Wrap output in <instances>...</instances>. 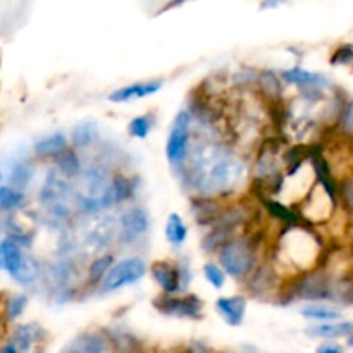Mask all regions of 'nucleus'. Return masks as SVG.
<instances>
[{
  "label": "nucleus",
  "instance_id": "obj_1",
  "mask_svg": "<svg viewBox=\"0 0 353 353\" xmlns=\"http://www.w3.org/2000/svg\"><path fill=\"white\" fill-rule=\"evenodd\" d=\"M76 202L85 212H99L114 205L112 178L105 169L93 165L79 176V188L74 192Z\"/></svg>",
  "mask_w": 353,
  "mask_h": 353
},
{
  "label": "nucleus",
  "instance_id": "obj_2",
  "mask_svg": "<svg viewBox=\"0 0 353 353\" xmlns=\"http://www.w3.org/2000/svg\"><path fill=\"white\" fill-rule=\"evenodd\" d=\"M219 262L231 278H248L255 269V245L248 238H233L221 248Z\"/></svg>",
  "mask_w": 353,
  "mask_h": 353
},
{
  "label": "nucleus",
  "instance_id": "obj_3",
  "mask_svg": "<svg viewBox=\"0 0 353 353\" xmlns=\"http://www.w3.org/2000/svg\"><path fill=\"white\" fill-rule=\"evenodd\" d=\"M286 295V302L293 300H309V302H317V300H330L334 296V288L331 285L330 278L324 272H307V274L299 276V278L290 281V288L283 292Z\"/></svg>",
  "mask_w": 353,
  "mask_h": 353
},
{
  "label": "nucleus",
  "instance_id": "obj_4",
  "mask_svg": "<svg viewBox=\"0 0 353 353\" xmlns=\"http://www.w3.org/2000/svg\"><path fill=\"white\" fill-rule=\"evenodd\" d=\"M190 134H192V114L190 110H179L172 121L165 143V157L174 168L181 169L188 159Z\"/></svg>",
  "mask_w": 353,
  "mask_h": 353
},
{
  "label": "nucleus",
  "instance_id": "obj_5",
  "mask_svg": "<svg viewBox=\"0 0 353 353\" xmlns=\"http://www.w3.org/2000/svg\"><path fill=\"white\" fill-rule=\"evenodd\" d=\"M145 274H147V264H145L143 259H123V261H119L117 264L112 265L109 274L105 276V279H103L102 285H100V290H102L103 293L117 292V290L124 288V286L138 283Z\"/></svg>",
  "mask_w": 353,
  "mask_h": 353
},
{
  "label": "nucleus",
  "instance_id": "obj_6",
  "mask_svg": "<svg viewBox=\"0 0 353 353\" xmlns=\"http://www.w3.org/2000/svg\"><path fill=\"white\" fill-rule=\"evenodd\" d=\"M154 307L162 316L181 317V319H200L203 302L196 295H162L155 296Z\"/></svg>",
  "mask_w": 353,
  "mask_h": 353
},
{
  "label": "nucleus",
  "instance_id": "obj_7",
  "mask_svg": "<svg viewBox=\"0 0 353 353\" xmlns=\"http://www.w3.org/2000/svg\"><path fill=\"white\" fill-rule=\"evenodd\" d=\"M150 228V216L143 207H131L124 210L117 221V233L124 243H134Z\"/></svg>",
  "mask_w": 353,
  "mask_h": 353
},
{
  "label": "nucleus",
  "instance_id": "obj_8",
  "mask_svg": "<svg viewBox=\"0 0 353 353\" xmlns=\"http://www.w3.org/2000/svg\"><path fill=\"white\" fill-rule=\"evenodd\" d=\"M150 274L154 281L161 286L162 293H165V295H176V293L183 290L178 265H172L171 262L155 261L150 265Z\"/></svg>",
  "mask_w": 353,
  "mask_h": 353
},
{
  "label": "nucleus",
  "instance_id": "obj_9",
  "mask_svg": "<svg viewBox=\"0 0 353 353\" xmlns=\"http://www.w3.org/2000/svg\"><path fill=\"white\" fill-rule=\"evenodd\" d=\"M164 81L162 79H150V81H137L131 83V85L123 86V88H117L114 92L109 93L107 100L114 103H124L131 102V100L145 99L148 95H154L159 90L162 88Z\"/></svg>",
  "mask_w": 353,
  "mask_h": 353
},
{
  "label": "nucleus",
  "instance_id": "obj_10",
  "mask_svg": "<svg viewBox=\"0 0 353 353\" xmlns=\"http://www.w3.org/2000/svg\"><path fill=\"white\" fill-rule=\"evenodd\" d=\"M248 300L243 295L234 296H221L216 300V310L223 321L230 326H241L247 314Z\"/></svg>",
  "mask_w": 353,
  "mask_h": 353
},
{
  "label": "nucleus",
  "instance_id": "obj_11",
  "mask_svg": "<svg viewBox=\"0 0 353 353\" xmlns=\"http://www.w3.org/2000/svg\"><path fill=\"white\" fill-rule=\"evenodd\" d=\"M110 338L102 333H83L69 341L61 353H107Z\"/></svg>",
  "mask_w": 353,
  "mask_h": 353
},
{
  "label": "nucleus",
  "instance_id": "obj_12",
  "mask_svg": "<svg viewBox=\"0 0 353 353\" xmlns=\"http://www.w3.org/2000/svg\"><path fill=\"white\" fill-rule=\"evenodd\" d=\"M24 255L21 252V245L17 243L12 238L6 236L0 243V265H2L3 271L10 276L12 279H16V276L19 274L21 268H23Z\"/></svg>",
  "mask_w": 353,
  "mask_h": 353
},
{
  "label": "nucleus",
  "instance_id": "obj_13",
  "mask_svg": "<svg viewBox=\"0 0 353 353\" xmlns=\"http://www.w3.org/2000/svg\"><path fill=\"white\" fill-rule=\"evenodd\" d=\"M281 78L285 79L286 83H292V85L300 86L303 92L307 90H323L327 86V79L324 78L323 74H317V72H310L303 68H293L286 69V71L281 72Z\"/></svg>",
  "mask_w": 353,
  "mask_h": 353
},
{
  "label": "nucleus",
  "instance_id": "obj_14",
  "mask_svg": "<svg viewBox=\"0 0 353 353\" xmlns=\"http://www.w3.org/2000/svg\"><path fill=\"white\" fill-rule=\"evenodd\" d=\"M192 212L195 214L199 224H212L219 219L221 214L224 212L223 205L214 196H195L192 200Z\"/></svg>",
  "mask_w": 353,
  "mask_h": 353
},
{
  "label": "nucleus",
  "instance_id": "obj_15",
  "mask_svg": "<svg viewBox=\"0 0 353 353\" xmlns=\"http://www.w3.org/2000/svg\"><path fill=\"white\" fill-rule=\"evenodd\" d=\"M305 334L310 338H321V340H336V338L348 336L353 334V323L343 321V323H327L316 324L305 330Z\"/></svg>",
  "mask_w": 353,
  "mask_h": 353
},
{
  "label": "nucleus",
  "instance_id": "obj_16",
  "mask_svg": "<svg viewBox=\"0 0 353 353\" xmlns=\"http://www.w3.org/2000/svg\"><path fill=\"white\" fill-rule=\"evenodd\" d=\"M68 138L62 133H54L48 134V137L40 138V140L34 143L33 152L41 159H55L62 154L64 150H68Z\"/></svg>",
  "mask_w": 353,
  "mask_h": 353
},
{
  "label": "nucleus",
  "instance_id": "obj_17",
  "mask_svg": "<svg viewBox=\"0 0 353 353\" xmlns=\"http://www.w3.org/2000/svg\"><path fill=\"white\" fill-rule=\"evenodd\" d=\"M305 319L316 321L317 324H327V323H338V319H341V310L336 307L331 305H323V303H309V305H303L300 309Z\"/></svg>",
  "mask_w": 353,
  "mask_h": 353
},
{
  "label": "nucleus",
  "instance_id": "obj_18",
  "mask_svg": "<svg viewBox=\"0 0 353 353\" xmlns=\"http://www.w3.org/2000/svg\"><path fill=\"white\" fill-rule=\"evenodd\" d=\"M99 140V126L93 121H83L78 123L71 131L72 148H88Z\"/></svg>",
  "mask_w": 353,
  "mask_h": 353
},
{
  "label": "nucleus",
  "instance_id": "obj_19",
  "mask_svg": "<svg viewBox=\"0 0 353 353\" xmlns=\"http://www.w3.org/2000/svg\"><path fill=\"white\" fill-rule=\"evenodd\" d=\"M41 334H43V330L38 327L37 324H23V326L16 327V331L12 333L10 343L19 350V353H28L30 352L31 345L37 340H40Z\"/></svg>",
  "mask_w": 353,
  "mask_h": 353
},
{
  "label": "nucleus",
  "instance_id": "obj_20",
  "mask_svg": "<svg viewBox=\"0 0 353 353\" xmlns=\"http://www.w3.org/2000/svg\"><path fill=\"white\" fill-rule=\"evenodd\" d=\"M259 88H261V93L265 97V99L272 100V102H278L283 95V81L281 76L276 74L271 69H265L259 74L257 78Z\"/></svg>",
  "mask_w": 353,
  "mask_h": 353
},
{
  "label": "nucleus",
  "instance_id": "obj_21",
  "mask_svg": "<svg viewBox=\"0 0 353 353\" xmlns=\"http://www.w3.org/2000/svg\"><path fill=\"white\" fill-rule=\"evenodd\" d=\"M54 164L55 169L65 178H76V176H81L83 172L81 159L76 154L74 148H68V150L62 152L59 157L54 159Z\"/></svg>",
  "mask_w": 353,
  "mask_h": 353
},
{
  "label": "nucleus",
  "instance_id": "obj_22",
  "mask_svg": "<svg viewBox=\"0 0 353 353\" xmlns=\"http://www.w3.org/2000/svg\"><path fill=\"white\" fill-rule=\"evenodd\" d=\"M186 234H188V228L183 223L181 216L176 212L169 214L168 221H165V238L169 240V243L178 247L183 245L186 240Z\"/></svg>",
  "mask_w": 353,
  "mask_h": 353
},
{
  "label": "nucleus",
  "instance_id": "obj_23",
  "mask_svg": "<svg viewBox=\"0 0 353 353\" xmlns=\"http://www.w3.org/2000/svg\"><path fill=\"white\" fill-rule=\"evenodd\" d=\"M110 345L116 350V353H143V345L137 340L131 333L121 331L110 336Z\"/></svg>",
  "mask_w": 353,
  "mask_h": 353
},
{
  "label": "nucleus",
  "instance_id": "obj_24",
  "mask_svg": "<svg viewBox=\"0 0 353 353\" xmlns=\"http://www.w3.org/2000/svg\"><path fill=\"white\" fill-rule=\"evenodd\" d=\"M31 176H33V168H31V164H28V162H23V161H16L12 165H10L9 186L23 192L24 186L30 183Z\"/></svg>",
  "mask_w": 353,
  "mask_h": 353
},
{
  "label": "nucleus",
  "instance_id": "obj_25",
  "mask_svg": "<svg viewBox=\"0 0 353 353\" xmlns=\"http://www.w3.org/2000/svg\"><path fill=\"white\" fill-rule=\"evenodd\" d=\"M112 265H114L112 254H103L100 255V257H97L95 261L90 264V269H88L90 283H93V285H95V283H100V285H102V281L105 279V276L109 274Z\"/></svg>",
  "mask_w": 353,
  "mask_h": 353
},
{
  "label": "nucleus",
  "instance_id": "obj_26",
  "mask_svg": "<svg viewBox=\"0 0 353 353\" xmlns=\"http://www.w3.org/2000/svg\"><path fill=\"white\" fill-rule=\"evenodd\" d=\"M28 302H30V300H28V296L24 295V293H14V295H10L9 299L6 300V303H3V317H6L7 323L16 321L17 317L24 312Z\"/></svg>",
  "mask_w": 353,
  "mask_h": 353
},
{
  "label": "nucleus",
  "instance_id": "obj_27",
  "mask_svg": "<svg viewBox=\"0 0 353 353\" xmlns=\"http://www.w3.org/2000/svg\"><path fill=\"white\" fill-rule=\"evenodd\" d=\"M23 202V192H19V190L12 188L9 185L0 186V209H2V212H12L17 207H21Z\"/></svg>",
  "mask_w": 353,
  "mask_h": 353
},
{
  "label": "nucleus",
  "instance_id": "obj_28",
  "mask_svg": "<svg viewBox=\"0 0 353 353\" xmlns=\"http://www.w3.org/2000/svg\"><path fill=\"white\" fill-rule=\"evenodd\" d=\"M134 192V186L133 181H131L128 176L124 174H114L112 176V196H114V202L121 203V202H126L133 196Z\"/></svg>",
  "mask_w": 353,
  "mask_h": 353
},
{
  "label": "nucleus",
  "instance_id": "obj_29",
  "mask_svg": "<svg viewBox=\"0 0 353 353\" xmlns=\"http://www.w3.org/2000/svg\"><path fill=\"white\" fill-rule=\"evenodd\" d=\"M264 205L272 217L283 221V223H286L288 226H296V224H299V216H296L290 207L283 205V203L276 202V200H264Z\"/></svg>",
  "mask_w": 353,
  "mask_h": 353
},
{
  "label": "nucleus",
  "instance_id": "obj_30",
  "mask_svg": "<svg viewBox=\"0 0 353 353\" xmlns=\"http://www.w3.org/2000/svg\"><path fill=\"white\" fill-rule=\"evenodd\" d=\"M40 276H41L40 264H38L34 259L24 257L23 268H21L19 274L16 276V279H14V281H17L19 285H23V286H30V285H33V283L37 281Z\"/></svg>",
  "mask_w": 353,
  "mask_h": 353
},
{
  "label": "nucleus",
  "instance_id": "obj_31",
  "mask_svg": "<svg viewBox=\"0 0 353 353\" xmlns=\"http://www.w3.org/2000/svg\"><path fill=\"white\" fill-rule=\"evenodd\" d=\"M152 126H154V121H152L150 114H143V116L133 117L128 124V133L133 138H140V140H145L150 133Z\"/></svg>",
  "mask_w": 353,
  "mask_h": 353
},
{
  "label": "nucleus",
  "instance_id": "obj_32",
  "mask_svg": "<svg viewBox=\"0 0 353 353\" xmlns=\"http://www.w3.org/2000/svg\"><path fill=\"white\" fill-rule=\"evenodd\" d=\"M338 130L343 137L353 140V100H348L343 107H341L340 119L336 121Z\"/></svg>",
  "mask_w": 353,
  "mask_h": 353
},
{
  "label": "nucleus",
  "instance_id": "obj_33",
  "mask_svg": "<svg viewBox=\"0 0 353 353\" xmlns=\"http://www.w3.org/2000/svg\"><path fill=\"white\" fill-rule=\"evenodd\" d=\"M202 271L207 281H209L214 288L216 290L223 288L224 283H226V272H224V269L221 268V265L214 264V262H207V264H203Z\"/></svg>",
  "mask_w": 353,
  "mask_h": 353
},
{
  "label": "nucleus",
  "instance_id": "obj_34",
  "mask_svg": "<svg viewBox=\"0 0 353 353\" xmlns=\"http://www.w3.org/2000/svg\"><path fill=\"white\" fill-rule=\"evenodd\" d=\"M340 196L343 207L353 214V174L347 176L340 185Z\"/></svg>",
  "mask_w": 353,
  "mask_h": 353
},
{
  "label": "nucleus",
  "instance_id": "obj_35",
  "mask_svg": "<svg viewBox=\"0 0 353 353\" xmlns=\"http://www.w3.org/2000/svg\"><path fill=\"white\" fill-rule=\"evenodd\" d=\"M353 61V47L352 45H343V47L338 48L336 52L331 57V64H350Z\"/></svg>",
  "mask_w": 353,
  "mask_h": 353
},
{
  "label": "nucleus",
  "instance_id": "obj_36",
  "mask_svg": "<svg viewBox=\"0 0 353 353\" xmlns=\"http://www.w3.org/2000/svg\"><path fill=\"white\" fill-rule=\"evenodd\" d=\"M316 353H345V350L336 343H324L317 348Z\"/></svg>",
  "mask_w": 353,
  "mask_h": 353
},
{
  "label": "nucleus",
  "instance_id": "obj_37",
  "mask_svg": "<svg viewBox=\"0 0 353 353\" xmlns=\"http://www.w3.org/2000/svg\"><path fill=\"white\" fill-rule=\"evenodd\" d=\"M186 353H209V348L203 343H200V341H193V343H190V347L186 348Z\"/></svg>",
  "mask_w": 353,
  "mask_h": 353
},
{
  "label": "nucleus",
  "instance_id": "obj_38",
  "mask_svg": "<svg viewBox=\"0 0 353 353\" xmlns=\"http://www.w3.org/2000/svg\"><path fill=\"white\" fill-rule=\"evenodd\" d=\"M2 353H19V350L12 343H6L2 348Z\"/></svg>",
  "mask_w": 353,
  "mask_h": 353
},
{
  "label": "nucleus",
  "instance_id": "obj_39",
  "mask_svg": "<svg viewBox=\"0 0 353 353\" xmlns=\"http://www.w3.org/2000/svg\"><path fill=\"white\" fill-rule=\"evenodd\" d=\"M348 347H350V348H353V334H352V336H350V338H348Z\"/></svg>",
  "mask_w": 353,
  "mask_h": 353
},
{
  "label": "nucleus",
  "instance_id": "obj_40",
  "mask_svg": "<svg viewBox=\"0 0 353 353\" xmlns=\"http://www.w3.org/2000/svg\"><path fill=\"white\" fill-rule=\"evenodd\" d=\"M352 296H353V285H352Z\"/></svg>",
  "mask_w": 353,
  "mask_h": 353
},
{
  "label": "nucleus",
  "instance_id": "obj_41",
  "mask_svg": "<svg viewBox=\"0 0 353 353\" xmlns=\"http://www.w3.org/2000/svg\"><path fill=\"white\" fill-rule=\"evenodd\" d=\"M37 353H41V352H37Z\"/></svg>",
  "mask_w": 353,
  "mask_h": 353
}]
</instances>
